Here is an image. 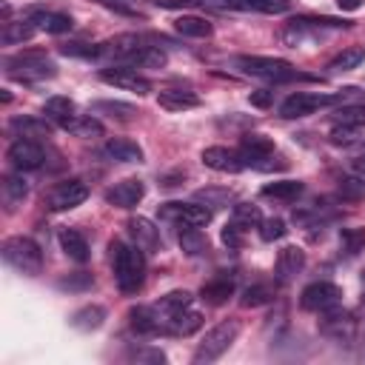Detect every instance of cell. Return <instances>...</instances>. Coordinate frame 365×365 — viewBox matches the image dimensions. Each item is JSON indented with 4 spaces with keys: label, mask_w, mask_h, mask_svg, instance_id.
<instances>
[{
    "label": "cell",
    "mask_w": 365,
    "mask_h": 365,
    "mask_svg": "<svg viewBox=\"0 0 365 365\" xmlns=\"http://www.w3.org/2000/svg\"><path fill=\"white\" fill-rule=\"evenodd\" d=\"M157 6H165V9H171V6H191V3H197V0H154Z\"/></svg>",
    "instance_id": "9f6ffc18"
},
{
    "label": "cell",
    "mask_w": 365,
    "mask_h": 365,
    "mask_svg": "<svg viewBox=\"0 0 365 365\" xmlns=\"http://www.w3.org/2000/svg\"><path fill=\"white\" fill-rule=\"evenodd\" d=\"M88 285H91V274H83V271H77V274H71L68 279L60 282V288H68V291H80V288H88Z\"/></svg>",
    "instance_id": "681fc988"
},
{
    "label": "cell",
    "mask_w": 365,
    "mask_h": 365,
    "mask_svg": "<svg viewBox=\"0 0 365 365\" xmlns=\"http://www.w3.org/2000/svg\"><path fill=\"white\" fill-rule=\"evenodd\" d=\"M200 160H202L208 168L222 171V174H237V171L245 168L242 160H240V154L231 151V148H222V145H211V148H205V151L200 154Z\"/></svg>",
    "instance_id": "2e32d148"
},
{
    "label": "cell",
    "mask_w": 365,
    "mask_h": 365,
    "mask_svg": "<svg viewBox=\"0 0 365 365\" xmlns=\"http://www.w3.org/2000/svg\"><path fill=\"white\" fill-rule=\"evenodd\" d=\"M145 197V185L140 180H120L106 191V202L114 208H134Z\"/></svg>",
    "instance_id": "9a60e30c"
},
{
    "label": "cell",
    "mask_w": 365,
    "mask_h": 365,
    "mask_svg": "<svg viewBox=\"0 0 365 365\" xmlns=\"http://www.w3.org/2000/svg\"><path fill=\"white\" fill-rule=\"evenodd\" d=\"M6 71L14 80L37 83V80H51L57 74V66L43 51H23V54H14L6 60Z\"/></svg>",
    "instance_id": "5b68a950"
},
{
    "label": "cell",
    "mask_w": 365,
    "mask_h": 365,
    "mask_svg": "<svg viewBox=\"0 0 365 365\" xmlns=\"http://www.w3.org/2000/svg\"><path fill=\"white\" fill-rule=\"evenodd\" d=\"M106 157L117 160V163H143V148L134 140L125 137H111L106 143Z\"/></svg>",
    "instance_id": "cb8c5ba5"
},
{
    "label": "cell",
    "mask_w": 365,
    "mask_h": 365,
    "mask_svg": "<svg viewBox=\"0 0 365 365\" xmlns=\"http://www.w3.org/2000/svg\"><path fill=\"white\" fill-rule=\"evenodd\" d=\"M106 319V308L103 305H83L80 311L71 314V325L77 331H97Z\"/></svg>",
    "instance_id": "f546056e"
},
{
    "label": "cell",
    "mask_w": 365,
    "mask_h": 365,
    "mask_svg": "<svg viewBox=\"0 0 365 365\" xmlns=\"http://www.w3.org/2000/svg\"><path fill=\"white\" fill-rule=\"evenodd\" d=\"M242 231H245V228L231 220V222L222 228V242H225L228 248H242V242H245V240H242Z\"/></svg>",
    "instance_id": "7dc6e473"
},
{
    "label": "cell",
    "mask_w": 365,
    "mask_h": 365,
    "mask_svg": "<svg viewBox=\"0 0 365 365\" xmlns=\"http://www.w3.org/2000/svg\"><path fill=\"white\" fill-rule=\"evenodd\" d=\"M302 268H305V251L302 248L288 245L279 251V257H277V279L279 282H291Z\"/></svg>",
    "instance_id": "ffe728a7"
},
{
    "label": "cell",
    "mask_w": 365,
    "mask_h": 365,
    "mask_svg": "<svg viewBox=\"0 0 365 365\" xmlns=\"http://www.w3.org/2000/svg\"><path fill=\"white\" fill-rule=\"evenodd\" d=\"M91 111L94 114H108V117H120V120H128V117H134L137 114V108L131 106V103H111V100H97L94 106H91Z\"/></svg>",
    "instance_id": "ab89813d"
},
{
    "label": "cell",
    "mask_w": 365,
    "mask_h": 365,
    "mask_svg": "<svg viewBox=\"0 0 365 365\" xmlns=\"http://www.w3.org/2000/svg\"><path fill=\"white\" fill-rule=\"evenodd\" d=\"M322 334L336 339V342H351L356 334V322L348 311L328 308V311H322Z\"/></svg>",
    "instance_id": "5bb4252c"
},
{
    "label": "cell",
    "mask_w": 365,
    "mask_h": 365,
    "mask_svg": "<svg viewBox=\"0 0 365 365\" xmlns=\"http://www.w3.org/2000/svg\"><path fill=\"white\" fill-rule=\"evenodd\" d=\"M100 80L114 86V88H123V91H134V94H148L151 91V83L137 74L131 66H108V68H100Z\"/></svg>",
    "instance_id": "8fae6325"
},
{
    "label": "cell",
    "mask_w": 365,
    "mask_h": 365,
    "mask_svg": "<svg viewBox=\"0 0 365 365\" xmlns=\"http://www.w3.org/2000/svg\"><path fill=\"white\" fill-rule=\"evenodd\" d=\"M157 103L168 111H185L200 106V94H194L191 88H163L157 94Z\"/></svg>",
    "instance_id": "7402d4cb"
},
{
    "label": "cell",
    "mask_w": 365,
    "mask_h": 365,
    "mask_svg": "<svg viewBox=\"0 0 365 365\" xmlns=\"http://www.w3.org/2000/svg\"><path fill=\"white\" fill-rule=\"evenodd\" d=\"M339 248L348 257H356L359 251H365V228H342L339 231Z\"/></svg>",
    "instance_id": "74e56055"
},
{
    "label": "cell",
    "mask_w": 365,
    "mask_h": 365,
    "mask_svg": "<svg viewBox=\"0 0 365 365\" xmlns=\"http://www.w3.org/2000/svg\"><path fill=\"white\" fill-rule=\"evenodd\" d=\"M354 168H356V171H359V174L365 177V154H362V157H359V160L354 163Z\"/></svg>",
    "instance_id": "6f0895ef"
},
{
    "label": "cell",
    "mask_w": 365,
    "mask_h": 365,
    "mask_svg": "<svg viewBox=\"0 0 365 365\" xmlns=\"http://www.w3.org/2000/svg\"><path fill=\"white\" fill-rule=\"evenodd\" d=\"M197 200H205V205H225L231 200V194L217 191V188H202V191H197Z\"/></svg>",
    "instance_id": "c3c4849f"
},
{
    "label": "cell",
    "mask_w": 365,
    "mask_h": 365,
    "mask_svg": "<svg viewBox=\"0 0 365 365\" xmlns=\"http://www.w3.org/2000/svg\"><path fill=\"white\" fill-rule=\"evenodd\" d=\"M336 191H339L342 200L359 202V200H365V180H359V177H342L339 185H336Z\"/></svg>",
    "instance_id": "b9f144b4"
},
{
    "label": "cell",
    "mask_w": 365,
    "mask_h": 365,
    "mask_svg": "<svg viewBox=\"0 0 365 365\" xmlns=\"http://www.w3.org/2000/svg\"><path fill=\"white\" fill-rule=\"evenodd\" d=\"M88 197V188L83 180H66V182H57L48 197H46V205L51 211H68V208H77L83 200Z\"/></svg>",
    "instance_id": "7c38bea8"
},
{
    "label": "cell",
    "mask_w": 365,
    "mask_h": 365,
    "mask_svg": "<svg viewBox=\"0 0 365 365\" xmlns=\"http://www.w3.org/2000/svg\"><path fill=\"white\" fill-rule=\"evenodd\" d=\"M34 31H37V26H34L29 17L20 20V23H9V20H6V26H3V43H6V46L23 43V40H29Z\"/></svg>",
    "instance_id": "8d00e7d4"
},
{
    "label": "cell",
    "mask_w": 365,
    "mask_h": 365,
    "mask_svg": "<svg viewBox=\"0 0 365 365\" xmlns=\"http://www.w3.org/2000/svg\"><path fill=\"white\" fill-rule=\"evenodd\" d=\"M3 259L26 274V277H37L40 268H43V254H40V245L31 240V237H9L3 242Z\"/></svg>",
    "instance_id": "277c9868"
},
{
    "label": "cell",
    "mask_w": 365,
    "mask_h": 365,
    "mask_svg": "<svg viewBox=\"0 0 365 365\" xmlns=\"http://www.w3.org/2000/svg\"><path fill=\"white\" fill-rule=\"evenodd\" d=\"M251 106H257V108H265V106H271V100H274V91H268V88H259V91H251Z\"/></svg>",
    "instance_id": "f5cc1de1"
},
{
    "label": "cell",
    "mask_w": 365,
    "mask_h": 365,
    "mask_svg": "<svg viewBox=\"0 0 365 365\" xmlns=\"http://www.w3.org/2000/svg\"><path fill=\"white\" fill-rule=\"evenodd\" d=\"M334 123H345V125L362 128V125H365V106H362V103H354V106L336 108V111H334Z\"/></svg>",
    "instance_id": "7bdbcfd3"
},
{
    "label": "cell",
    "mask_w": 365,
    "mask_h": 365,
    "mask_svg": "<svg viewBox=\"0 0 365 365\" xmlns=\"http://www.w3.org/2000/svg\"><path fill=\"white\" fill-rule=\"evenodd\" d=\"M66 131H71V134H77V137H83V140H94V137H103V123L97 120V117H74L68 125H66Z\"/></svg>",
    "instance_id": "d590c367"
},
{
    "label": "cell",
    "mask_w": 365,
    "mask_h": 365,
    "mask_svg": "<svg viewBox=\"0 0 365 365\" xmlns=\"http://www.w3.org/2000/svg\"><path fill=\"white\" fill-rule=\"evenodd\" d=\"M43 117L46 120H54V123H60L63 128L74 120V103L68 100V97H48L46 100V106H43Z\"/></svg>",
    "instance_id": "83f0119b"
},
{
    "label": "cell",
    "mask_w": 365,
    "mask_h": 365,
    "mask_svg": "<svg viewBox=\"0 0 365 365\" xmlns=\"http://www.w3.org/2000/svg\"><path fill=\"white\" fill-rule=\"evenodd\" d=\"M245 9L251 11H262V14H282L291 9V0H242Z\"/></svg>",
    "instance_id": "ee69618b"
},
{
    "label": "cell",
    "mask_w": 365,
    "mask_h": 365,
    "mask_svg": "<svg viewBox=\"0 0 365 365\" xmlns=\"http://www.w3.org/2000/svg\"><path fill=\"white\" fill-rule=\"evenodd\" d=\"M29 20H31L37 29L48 31V34H63V31H68V29L74 26L68 14H63V11H43V9H31V11H29Z\"/></svg>",
    "instance_id": "44dd1931"
},
{
    "label": "cell",
    "mask_w": 365,
    "mask_h": 365,
    "mask_svg": "<svg viewBox=\"0 0 365 365\" xmlns=\"http://www.w3.org/2000/svg\"><path fill=\"white\" fill-rule=\"evenodd\" d=\"M231 294H234V277L225 274V271H220L217 277H211V279L200 288V299L208 302V305H222Z\"/></svg>",
    "instance_id": "d6986e66"
},
{
    "label": "cell",
    "mask_w": 365,
    "mask_h": 365,
    "mask_svg": "<svg viewBox=\"0 0 365 365\" xmlns=\"http://www.w3.org/2000/svg\"><path fill=\"white\" fill-rule=\"evenodd\" d=\"M174 29L182 34V37H211V31H214V26L205 20V17H197V14H180L177 20H174Z\"/></svg>",
    "instance_id": "f1b7e54d"
},
{
    "label": "cell",
    "mask_w": 365,
    "mask_h": 365,
    "mask_svg": "<svg viewBox=\"0 0 365 365\" xmlns=\"http://www.w3.org/2000/svg\"><path fill=\"white\" fill-rule=\"evenodd\" d=\"M200 325H202V314H200V311L185 308V311H180V314L168 317L163 331H165V334H171V336H188V334L200 331Z\"/></svg>",
    "instance_id": "603a6c76"
},
{
    "label": "cell",
    "mask_w": 365,
    "mask_h": 365,
    "mask_svg": "<svg viewBox=\"0 0 365 365\" xmlns=\"http://www.w3.org/2000/svg\"><path fill=\"white\" fill-rule=\"evenodd\" d=\"M188 305H191V294L188 291H168L165 297H160V302H154V311L160 314L163 328H165V319L180 314V311H185Z\"/></svg>",
    "instance_id": "4316f807"
},
{
    "label": "cell",
    "mask_w": 365,
    "mask_h": 365,
    "mask_svg": "<svg viewBox=\"0 0 365 365\" xmlns=\"http://www.w3.org/2000/svg\"><path fill=\"white\" fill-rule=\"evenodd\" d=\"M302 191H305V185H302L299 180H274V182H265V185L259 188V194H262L265 200H279V202H291V200H297Z\"/></svg>",
    "instance_id": "d4e9b609"
},
{
    "label": "cell",
    "mask_w": 365,
    "mask_h": 365,
    "mask_svg": "<svg viewBox=\"0 0 365 365\" xmlns=\"http://www.w3.org/2000/svg\"><path fill=\"white\" fill-rule=\"evenodd\" d=\"M362 60H365V46H348V48H342V51L328 63V68H331V71H351V68H356Z\"/></svg>",
    "instance_id": "836d02e7"
},
{
    "label": "cell",
    "mask_w": 365,
    "mask_h": 365,
    "mask_svg": "<svg viewBox=\"0 0 365 365\" xmlns=\"http://www.w3.org/2000/svg\"><path fill=\"white\" fill-rule=\"evenodd\" d=\"M128 234H131L134 245H137L140 251H145V254H154V251L160 248V228H157L148 217H134V220L128 222Z\"/></svg>",
    "instance_id": "e0dca14e"
},
{
    "label": "cell",
    "mask_w": 365,
    "mask_h": 365,
    "mask_svg": "<svg viewBox=\"0 0 365 365\" xmlns=\"http://www.w3.org/2000/svg\"><path fill=\"white\" fill-rule=\"evenodd\" d=\"M160 217L168 220V222H177V225H194V228H202L211 222V208L200 205V202H165L160 208Z\"/></svg>",
    "instance_id": "9c48e42d"
},
{
    "label": "cell",
    "mask_w": 365,
    "mask_h": 365,
    "mask_svg": "<svg viewBox=\"0 0 365 365\" xmlns=\"http://www.w3.org/2000/svg\"><path fill=\"white\" fill-rule=\"evenodd\" d=\"M231 220L237 225H242V228H251V225H259L262 222V214H259V208L254 202H237Z\"/></svg>",
    "instance_id": "60d3db41"
},
{
    "label": "cell",
    "mask_w": 365,
    "mask_h": 365,
    "mask_svg": "<svg viewBox=\"0 0 365 365\" xmlns=\"http://www.w3.org/2000/svg\"><path fill=\"white\" fill-rule=\"evenodd\" d=\"M356 140H359V128H356V125L336 123V128L331 131V143H334V145H354Z\"/></svg>",
    "instance_id": "bcb514c9"
},
{
    "label": "cell",
    "mask_w": 365,
    "mask_h": 365,
    "mask_svg": "<svg viewBox=\"0 0 365 365\" xmlns=\"http://www.w3.org/2000/svg\"><path fill=\"white\" fill-rule=\"evenodd\" d=\"M339 103V94H314V91H297L291 97L282 100L279 106V117L285 120H299V117H308L325 106H336Z\"/></svg>",
    "instance_id": "ba28073f"
},
{
    "label": "cell",
    "mask_w": 365,
    "mask_h": 365,
    "mask_svg": "<svg viewBox=\"0 0 365 365\" xmlns=\"http://www.w3.org/2000/svg\"><path fill=\"white\" fill-rule=\"evenodd\" d=\"M180 248H182L188 257H200V254H205V251H208V237H205L200 228L185 225V228H182V234H180Z\"/></svg>",
    "instance_id": "4dcf8cb0"
},
{
    "label": "cell",
    "mask_w": 365,
    "mask_h": 365,
    "mask_svg": "<svg viewBox=\"0 0 365 365\" xmlns=\"http://www.w3.org/2000/svg\"><path fill=\"white\" fill-rule=\"evenodd\" d=\"M285 234H288V228H285V222H282L279 217H271V220H262V222H259V237H262L265 242L282 240Z\"/></svg>",
    "instance_id": "f6af8a7d"
},
{
    "label": "cell",
    "mask_w": 365,
    "mask_h": 365,
    "mask_svg": "<svg viewBox=\"0 0 365 365\" xmlns=\"http://www.w3.org/2000/svg\"><path fill=\"white\" fill-rule=\"evenodd\" d=\"M237 154H240L242 165L257 168V171H277V168H285V160L277 157L274 143H271L265 134H245V137L240 140Z\"/></svg>",
    "instance_id": "3957f363"
},
{
    "label": "cell",
    "mask_w": 365,
    "mask_h": 365,
    "mask_svg": "<svg viewBox=\"0 0 365 365\" xmlns=\"http://www.w3.org/2000/svg\"><path fill=\"white\" fill-rule=\"evenodd\" d=\"M197 3L211 6V9H234V11L245 9V3H242V0H197Z\"/></svg>",
    "instance_id": "db71d44e"
},
{
    "label": "cell",
    "mask_w": 365,
    "mask_h": 365,
    "mask_svg": "<svg viewBox=\"0 0 365 365\" xmlns=\"http://www.w3.org/2000/svg\"><path fill=\"white\" fill-rule=\"evenodd\" d=\"M9 163L17 168V171H34V168H40L43 165V160H46V151H43V145L37 143V140H26V137H20V140H14L11 145H9Z\"/></svg>",
    "instance_id": "4fadbf2b"
},
{
    "label": "cell",
    "mask_w": 365,
    "mask_h": 365,
    "mask_svg": "<svg viewBox=\"0 0 365 365\" xmlns=\"http://www.w3.org/2000/svg\"><path fill=\"white\" fill-rule=\"evenodd\" d=\"M11 131H17L26 140H40V137H48V123L46 120H34V117H14L11 120Z\"/></svg>",
    "instance_id": "1f68e13d"
},
{
    "label": "cell",
    "mask_w": 365,
    "mask_h": 365,
    "mask_svg": "<svg viewBox=\"0 0 365 365\" xmlns=\"http://www.w3.org/2000/svg\"><path fill=\"white\" fill-rule=\"evenodd\" d=\"M60 248L66 251V257H71L74 262H86L88 259V242L77 228H60Z\"/></svg>",
    "instance_id": "484cf974"
},
{
    "label": "cell",
    "mask_w": 365,
    "mask_h": 365,
    "mask_svg": "<svg viewBox=\"0 0 365 365\" xmlns=\"http://www.w3.org/2000/svg\"><path fill=\"white\" fill-rule=\"evenodd\" d=\"M128 325L140 336H151V334L163 331V319L154 311V305H137V308H131L128 311Z\"/></svg>",
    "instance_id": "ac0fdd59"
},
{
    "label": "cell",
    "mask_w": 365,
    "mask_h": 365,
    "mask_svg": "<svg viewBox=\"0 0 365 365\" xmlns=\"http://www.w3.org/2000/svg\"><path fill=\"white\" fill-rule=\"evenodd\" d=\"M237 66L242 68V74H251V77H259V80H274V83H285V80L299 77V71L288 60H279V57L245 54V57H237Z\"/></svg>",
    "instance_id": "52a82bcc"
},
{
    "label": "cell",
    "mask_w": 365,
    "mask_h": 365,
    "mask_svg": "<svg viewBox=\"0 0 365 365\" xmlns=\"http://www.w3.org/2000/svg\"><path fill=\"white\" fill-rule=\"evenodd\" d=\"M111 262H114V279L123 294H137L145 279V251L137 245H125L120 240L111 242Z\"/></svg>",
    "instance_id": "6da1fadb"
},
{
    "label": "cell",
    "mask_w": 365,
    "mask_h": 365,
    "mask_svg": "<svg viewBox=\"0 0 365 365\" xmlns=\"http://www.w3.org/2000/svg\"><path fill=\"white\" fill-rule=\"evenodd\" d=\"M131 356H134L137 362H154V365L165 362V354H163V351H157V348H140V351H134Z\"/></svg>",
    "instance_id": "f907efd6"
},
{
    "label": "cell",
    "mask_w": 365,
    "mask_h": 365,
    "mask_svg": "<svg viewBox=\"0 0 365 365\" xmlns=\"http://www.w3.org/2000/svg\"><path fill=\"white\" fill-rule=\"evenodd\" d=\"M63 54H74V57H97V46L68 43V46H63Z\"/></svg>",
    "instance_id": "816d5d0a"
},
{
    "label": "cell",
    "mask_w": 365,
    "mask_h": 365,
    "mask_svg": "<svg viewBox=\"0 0 365 365\" xmlns=\"http://www.w3.org/2000/svg\"><path fill=\"white\" fill-rule=\"evenodd\" d=\"M362 151H365V143H362Z\"/></svg>",
    "instance_id": "91938a15"
},
{
    "label": "cell",
    "mask_w": 365,
    "mask_h": 365,
    "mask_svg": "<svg viewBox=\"0 0 365 365\" xmlns=\"http://www.w3.org/2000/svg\"><path fill=\"white\" fill-rule=\"evenodd\" d=\"M348 20H334V17H294L282 26L279 40L288 48H302V46H314L317 40H322V29H348Z\"/></svg>",
    "instance_id": "7a4b0ae2"
},
{
    "label": "cell",
    "mask_w": 365,
    "mask_h": 365,
    "mask_svg": "<svg viewBox=\"0 0 365 365\" xmlns=\"http://www.w3.org/2000/svg\"><path fill=\"white\" fill-rule=\"evenodd\" d=\"M336 6H339L342 11H356V9L362 6V0H336Z\"/></svg>",
    "instance_id": "11a10c76"
},
{
    "label": "cell",
    "mask_w": 365,
    "mask_h": 365,
    "mask_svg": "<svg viewBox=\"0 0 365 365\" xmlns=\"http://www.w3.org/2000/svg\"><path fill=\"white\" fill-rule=\"evenodd\" d=\"M362 308H365V297H362Z\"/></svg>",
    "instance_id": "680465c9"
},
{
    "label": "cell",
    "mask_w": 365,
    "mask_h": 365,
    "mask_svg": "<svg viewBox=\"0 0 365 365\" xmlns=\"http://www.w3.org/2000/svg\"><path fill=\"white\" fill-rule=\"evenodd\" d=\"M237 334H240V322L237 319H225V322H220V325H214L205 336H202V342L197 345V351H194V365H208V362H214V359H220L228 348H231V342L237 339Z\"/></svg>",
    "instance_id": "8992f818"
},
{
    "label": "cell",
    "mask_w": 365,
    "mask_h": 365,
    "mask_svg": "<svg viewBox=\"0 0 365 365\" xmlns=\"http://www.w3.org/2000/svg\"><path fill=\"white\" fill-rule=\"evenodd\" d=\"M131 66H143V68H163V66H165V51H163L160 46L145 43V46H143V51L134 57V63H131Z\"/></svg>",
    "instance_id": "f35d334b"
},
{
    "label": "cell",
    "mask_w": 365,
    "mask_h": 365,
    "mask_svg": "<svg viewBox=\"0 0 365 365\" xmlns=\"http://www.w3.org/2000/svg\"><path fill=\"white\" fill-rule=\"evenodd\" d=\"M339 297H342V291H339L334 282L319 279V282H311V285L302 288L299 305H302L305 311L322 314V311H328V308H336V305H339Z\"/></svg>",
    "instance_id": "30bf717a"
},
{
    "label": "cell",
    "mask_w": 365,
    "mask_h": 365,
    "mask_svg": "<svg viewBox=\"0 0 365 365\" xmlns=\"http://www.w3.org/2000/svg\"><path fill=\"white\" fill-rule=\"evenodd\" d=\"M271 299H274V288H271L268 282H254V285H248V288L242 291L240 305H242V308H259V305H268Z\"/></svg>",
    "instance_id": "d6a6232c"
},
{
    "label": "cell",
    "mask_w": 365,
    "mask_h": 365,
    "mask_svg": "<svg viewBox=\"0 0 365 365\" xmlns=\"http://www.w3.org/2000/svg\"><path fill=\"white\" fill-rule=\"evenodd\" d=\"M26 194H29V185H26L23 177H17V174L3 177V202H6L9 208H14L17 202H23Z\"/></svg>",
    "instance_id": "e575fe53"
}]
</instances>
